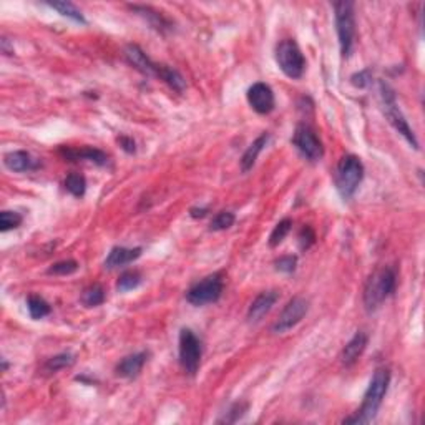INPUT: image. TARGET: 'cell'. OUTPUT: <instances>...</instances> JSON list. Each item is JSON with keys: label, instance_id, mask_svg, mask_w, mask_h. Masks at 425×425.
<instances>
[{"label": "cell", "instance_id": "cell-1", "mask_svg": "<svg viewBox=\"0 0 425 425\" xmlns=\"http://www.w3.org/2000/svg\"><path fill=\"white\" fill-rule=\"evenodd\" d=\"M388 384H391V371L386 367H380L372 375L369 387H367L361 408L355 411L354 415L344 419V424H369L375 419L382 400L386 397L388 391Z\"/></svg>", "mask_w": 425, "mask_h": 425}, {"label": "cell", "instance_id": "cell-2", "mask_svg": "<svg viewBox=\"0 0 425 425\" xmlns=\"http://www.w3.org/2000/svg\"><path fill=\"white\" fill-rule=\"evenodd\" d=\"M397 287V273L392 266H384L371 274L364 286V307L367 313L377 311L387 298L395 293Z\"/></svg>", "mask_w": 425, "mask_h": 425}, {"label": "cell", "instance_id": "cell-3", "mask_svg": "<svg viewBox=\"0 0 425 425\" xmlns=\"http://www.w3.org/2000/svg\"><path fill=\"white\" fill-rule=\"evenodd\" d=\"M379 95H380V103H382V110L386 118L388 120V123L394 127L395 132L399 135H402L408 145H411L414 149H419V141H417L414 132H412L411 125L404 116V113L400 112L397 100H395V93L388 87L387 83L380 82L379 83Z\"/></svg>", "mask_w": 425, "mask_h": 425}, {"label": "cell", "instance_id": "cell-4", "mask_svg": "<svg viewBox=\"0 0 425 425\" xmlns=\"http://www.w3.org/2000/svg\"><path fill=\"white\" fill-rule=\"evenodd\" d=\"M364 178V165L361 158L346 155L339 161L335 169V188L344 200H349L357 191Z\"/></svg>", "mask_w": 425, "mask_h": 425}, {"label": "cell", "instance_id": "cell-5", "mask_svg": "<svg viewBox=\"0 0 425 425\" xmlns=\"http://www.w3.org/2000/svg\"><path fill=\"white\" fill-rule=\"evenodd\" d=\"M335 30H338L339 47L344 59H349L355 39V17H354V3L352 2H335Z\"/></svg>", "mask_w": 425, "mask_h": 425}, {"label": "cell", "instance_id": "cell-6", "mask_svg": "<svg viewBox=\"0 0 425 425\" xmlns=\"http://www.w3.org/2000/svg\"><path fill=\"white\" fill-rule=\"evenodd\" d=\"M276 62L281 72L289 79L298 80L304 75L306 59L293 39L281 40L276 47Z\"/></svg>", "mask_w": 425, "mask_h": 425}, {"label": "cell", "instance_id": "cell-7", "mask_svg": "<svg viewBox=\"0 0 425 425\" xmlns=\"http://www.w3.org/2000/svg\"><path fill=\"white\" fill-rule=\"evenodd\" d=\"M178 355H180V366L185 374L196 375L201 364V355H203V347H201L198 335L191 329H181Z\"/></svg>", "mask_w": 425, "mask_h": 425}, {"label": "cell", "instance_id": "cell-8", "mask_svg": "<svg viewBox=\"0 0 425 425\" xmlns=\"http://www.w3.org/2000/svg\"><path fill=\"white\" fill-rule=\"evenodd\" d=\"M222 289H225V284H222L221 274H211L189 287L186 293V301L193 306L213 304L221 298Z\"/></svg>", "mask_w": 425, "mask_h": 425}, {"label": "cell", "instance_id": "cell-9", "mask_svg": "<svg viewBox=\"0 0 425 425\" xmlns=\"http://www.w3.org/2000/svg\"><path fill=\"white\" fill-rule=\"evenodd\" d=\"M293 145L306 160L319 161L324 156V147L309 125L299 123L293 135Z\"/></svg>", "mask_w": 425, "mask_h": 425}, {"label": "cell", "instance_id": "cell-10", "mask_svg": "<svg viewBox=\"0 0 425 425\" xmlns=\"http://www.w3.org/2000/svg\"><path fill=\"white\" fill-rule=\"evenodd\" d=\"M309 311V301L301 296H296L291 299L289 302L284 306L282 313L279 314L276 322L273 324L271 331L274 334H284L287 331H291L293 327H296L299 322L302 321V318Z\"/></svg>", "mask_w": 425, "mask_h": 425}, {"label": "cell", "instance_id": "cell-11", "mask_svg": "<svg viewBox=\"0 0 425 425\" xmlns=\"http://www.w3.org/2000/svg\"><path fill=\"white\" fill-rule=\"evenodd\" d=\"M246 96H248L249 107L259 113V115H268V113L274 110L276 99H274V92L269 85L262 82L251 85Z\"/></svg>", "mask_w": 425, "mask_h": 425}, {"label": "cell", "instance_id": "cell-12", "mask_svg": "<svg viewBox=\"0 0 425 425\" xmlns=\"http://www.w3.org/2000/svg\"><path fill=\"white\" fill-rule=\"evenodd\" d=\"M60 156L65 161H90L93 165H99V167H105L108 163V155L102 149L93 148V147H83V148H70V147H62L59 149Z\"/></svg>", "mask_w": 425, "mask_h": 425}, {"label": "cell", "instance_id": "cell-13", "mask_svg": "<svg viewBox=\"0 0 425 425\" xmlns=\"http://www.w3.org/2000/svg\"><path fill=\"white\" fill-rule=\"evenodd\" d=\"M123 55H125V59H127V62L132 65L133 68H136L140 74L148 75V76H156L158 63L153 62V60H149V56L145 54L138 45L129 43V45L125 47Z\"/></svg>", "mask_w": 425, "mask_h": 425}, {"label": "cell", "instance_id": "cell-14", "mask_svg": "<svg viewBox=\"0 0 425 425\" xmlns=\"http://www.w3.org/2000/svg\"><path fill=\"white\" fill-rule=\"evenodd\" d=\"M278 299L279 294L276 291H262L261 294H258L256 299L251 302L248 309V315H246V318H248V322L256 324L261 321V319L273 309V306L276 304Z\"/></svg>", "mask_w": 425, "mask_h": 425}, {"label": "cell", "instance_id": "cell-15", "mask_svg": "<svg viewBox=\"0 0 425 425\" xmlns=\"http://www.w3.org/2000/svg\"><path fill=\"white\" fill-rule=\"evenodd\" d=\"M3 165L7 169L14 173H25L34 172V169L40 168V161L35 160L30 153L19 149V152H10L3 156Z\"/></svg>", "mask_w": 425, "mask_h": 425}, {"label": "cell", "instance_id": "cell-16", "mask_svg": "<svg viewBox=\"0 0 425 425\" xmlns=\"http://www.w3.org/2000/svg\"><path fill=\"white\" fill-rule=\"evenodd\" d=\"M367 341H369V338H367L366 333H355L354 338L344 346V349L341 352L342 366L346 367L354 366V364L359 361V357L364 354V351H366Z\"/></svg>", "mask_w": 425, "mask_h": 425}, {"label": "cell", "instance_id": "cell-17", "mask_svg": "<svg viewBox=\"0 0 425 425\" xmlns=\"http://www.w3.org/2000/svg\"><path fill=\"white\" fill-rule=\"evenodd\" d=\"M129 9H132V12H135L136 15H140V17L143 19L149 27L155 28L156 32H161V34H165V32L172 30V28H173V23L169 22V20L165 17L161 12L152 9V7L129 6Z\"/></svg>", "mask_w": 425, "mask_h": 425}, {"label": "cell", "instance_id": "cell-18", "mask_svg": "<svg viewBox=\"0 0 425 425\" xmlns=\"http://www.w3.org/2000/svg\"><path fill=\"white\" fill-rule=\"evenodd\" d=\"M148 361V352H136V354L127 355L125 359L116 364V375L125 379H133L140 374L143 366Z\"/></svg>", "mask_w": 425, "mask_h": 425}, {"label": "cell", "instance_id": "cell-19", "mask_svg": "<svg viewBox=\"0 0 425 425\" xmlns=\"http://www.w3.org/2000/svg\"><path fill=\"white\" fill-rule=\"evenodd\" d=\"M141 248H123V246H116L108 253L107 259H105V268L107 269H116L121 266L129 265V262L136 261L141 256Z\"/></svg>", "mask_w": 425, "mask_h": 425}, {"label": "cell", "instance_id": "cell-20", "mask_svg": "<svg viewBox=\"0 0 425 425\" xmlns=\"http://www.w3.org/2000/svg\"><path fill=\"white\" fill-rule=\"evenodd\" d=\"M268 141H269V135H268V133H262V135H259L258 138L254 140L248 148H246V152L242 153V156H241V169H242V172L248 173L249 169L254 167L259 153L265 149L266 145H268Z\"/></svg>", "mask_w": 425, "mask_h": 425}, {"label": "cell", "instance_id": "cell-21", "mask_svg": "<svg viewBox=\"0 0 425 425\" xmlns=\"http://www.w3.org/2000/svg\"><path fill=\"white\" fill-rule=\"evenodd\" d=\"M156 76L160 80H163L165 83L168 85L172 90H175L176 93H183L186 88V80L183 79V75L180 72L175 70V68L168 67V65H160L158 63L156 68Z\"/></svg>", "mask_w": 425, "mask_h": 425}, {"label": "cell", "instance_id": "cell-22", "mask_svg": "<svg viewBox=\"0 0 425 425\" xmlns=\"http://www.w3.org/2000/svg\"><path fill=\"white\" fill-rule=\"evenodd\" d=\"M27 309L30 318L35 319V321L47 318V315L52 313L50 304H48L43 298L37 296V294H30V296L27 298Z\"/></svg>", "mask_w": 425, "mask_h": 425}, {"label": "cell", "instance_id": "cell-23", "mask_svg": "<svg viewBox=\"0 0 425 425\" xmlns=\"http://www.w3.org/2000/svg\"><path fill=\"white\" fill-rule=\"evenodd\" d=\"M47 6L50 7V9L59 12L62 17L74 20V22H76V23H82V25L87 23V20H85L82 10L76 9V7L72 2H47Z\"/></svg>", "mask_w": 425, "mask_h": 425}, {"label": "cell", "instance_id": "cell-24", "mask_svg": "<svg viewBox=\"0 0 425 425\" xmlns=\"http://www.w3.org/2000/svg\"><path fill=\"white\" fill-rule=\"evenodd\" d=\"M74 364L75 355H72L70 352H62V354H56L54 357L48 359V361L43 364V371H45L47 374H55V372L74 366Z\"/></svg>", "mask_w": 425, "mask_h": 425}, {"label": "cell", "instance_id": "cell-25", "mask_svg": "<svg viewBox=\"0 0 425 425\" xmlns=\"http://www.w3.org/2000/svg\"><path fill=\"white\" fill-rule=\"evenodd\" d=\"M105 302V291L100 284H92L82 293V304L85 307H96Z\"/></svg>", "mask_w": 425, "mask_h": 425}, {"label": "cell", "instance_id": "cell-26", "mask_svg": "<svg viewBox=\"0 0 425 425\" xmlns=\"http://www.w3.org/2000/svg\"><path fill=\"white\" fill-rule=\"evenodd\" d=\"M65 188L70 194H74L76 198H82L85 191H87V180L80 173H70L65 178Z\"/></svg>", "mask_w": 425, "mask_h": 425}, {"label": "cell", "instance_id": "cell-27", "mask_svg": "<svg viewBox=\"0 0 425 425\" xmlns=\"http://www.w3.org/2000/svg\"><path fill=\"white\" fill-rule=\"evenodd\" d=\"M291 228H293V221H291L289 218H284V220L279 221L278 225L274 226L273 231H271V236H269L271 248H276V246L281 245V242L286 240L287 234H289Z\"/></svg>", "mask_w": 425, "mask_h": 425}, {"label": "cell", "instance_id": "cell-28", "mask_svg": "<svg viewBox=\"0 0 425 425\" xmlns=\"http://www.w3.org/2000/svg\"><path fill=\"white\" fill-rule=\"evenodd\" d=\"M140 284L141 274L138 271H125L120 276L118 282H116V289H118V293H127V291L135 289V287H138Z\"/></svg>", "mask_w": 425, "mask_h": 425}, {"label": "cell", "instance_id": "cell-29", "mask_svg": "<svg viewBox=\"0 0 425 425\" xmlns=\"http://www.w3.org/2000/svg\"><path fill=\"white\" fill-rule=\"evenodd\" d=\"M23 218L22 214L17 211H2L0 213V231L7 233L10 229L19 228L22 225Z\"/></svg>", "mask_w": 425, "mask_h": 425}, {"label": "cell", "instance_id": "cell-30", "mask_svg": "<svg viewBox=\"0 0 425 425\" xmlns=\"http://www.w3.org/2000/svg\"><path fill=\"white\" fill-rule=\"evenodd\" d=\"M234 221H236V218H234V214L231 211H221L213 218L211 225H209V229H211V231H225V229L231 228Z\"/></svg>", "mask_w": 425, "mask_h": 425}, {"label": "cell", "instance_id": "cell-31", "mask_svg": "<svg viewBox=\"0 0 425 425\" xmlns=\"http://www.w3.org/2000/svg\"><path fill=\"white\" fill-rule=\"evenodd\" d=\"M79 269V262L74 259H67V261H60L52 265L47 269L48 274H55V276H68V274H74Z\"/></svg>", "mask_w": 425, "mask_h": 425}, {"label": "cell", "instance_id": "cell-32", "mask_svg": "<svg viewBox=\"0 0 425 425\" xmlns=\"http://www.w3.org/2000/svg\"><path fill=\"white\" fill-rule=\"evenodd\" d=\"M246 411H248V404H246V402L234 404V406L229 408V412H226V415L222 417L220 422H226V424L238 422V420H240L241 417L246 414Z\"/></svg>", "mask_w": 425, "mask_h": 425}, {"label": "cell", "instance_id": "cell-33", "mask_svg": "<svg viewBox=\"0 0 425 425\" xmlns=\"http://www.w3.org/2000/svg\"><path fill=\"white\" fill-rule=\"evenodd\" d=\"M274 266H276L278 271L281 273H293L298 266V258L293 256V254H286V256H281L279 259L274 261Z\"/></svg>", "mask_w": 425, "mask_h": 425}, {"label": "cell", "instance_id": "cell-34", "mask_svg": "<svg viewBox=\"0 0 425 425\" xmlns=\"http://www.w3.org/2000/svg\"><path fill=\"white\" fill-rule=\"evenodd\" d=\"M298 238H299V248L302 251H307L315 242V233L311 226H304V228L299 231Z\"/></svg>", "mask_w": 425, "mask_h": 425}, {"label": "cell", "instance_id": "cell-35", "mask_svg": "<svg viewBox=\"0 0 425 425\" xmlns=\"http://www.w3.org/2000/svg\"><path fill=\"white\" fill-rule=\"evenodd\" d=\"M351 82H352V85H354V87H357V88L369 87L371 82H372L371 72L362 70V72H359V74H354L351 76Z\"/></svg>", "mask_w": 425, "mask_h": 425}, {"label": "cell", "instance_id": "cell-36", "mask_svg": "<svg viewBox=\"0 0 425 425\" xmlns=\"http://www.w3.org/2000/svg\"><path fill=\"white\" fill-rule=\"evenodd\" d=\"M118 145L121 147V149H123V152L128 153V155H133V153L136 152V143H135V140L132 138V136H127V135L118 136Z\"/></svg>", "mask_w": 425, "mask_h": 425}, {"label": "cell", "instance_id": "cell-37", "mask_svg": "<svg viewBox=\"0 0 425 425\" xmlns=\"http://www.w3.org/2000/svg\"><path fill=\"white\" fill-rule=\"evenodd\" d=\"M206 213H208V208H193L189 214H191V218H205Z\"/></svg>", "mask_w": 425, "mask_h": 425}]
</instances>
